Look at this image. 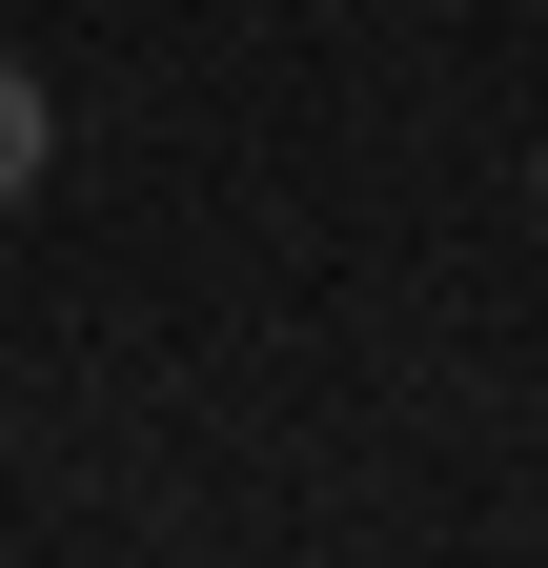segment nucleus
<instances>
[{
  "label": "nucleus",
  "mask_w": 548,
  "mask_h": 568,
  "mask_svg": "<svg viewBox=\"0 0 548 568\" xmlns=\"http://www.w3.org/2000/svg\"><path fill=\"white\" fill-rule=\"evenodd\" d=\"M528 224H548V163H528Z\"/></svg>",
  "instance_id": "2"
},
{
  "label": "nucleus",
  "mask_w": 548,
  "mask_h": 568,
  "mask_svg": "<svg viewBox=\"0 0 548 568\" xmlns=\"http://www.w3.org/2000/svg\"><path fill=\"white\" fill-rule=\"evenodd\" d=\"M41 163H61V102L21 82V61H0V203H41Z\"/></svg>",
  "instance_id": "1"
}]
</instances>
